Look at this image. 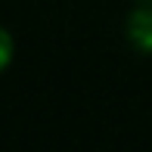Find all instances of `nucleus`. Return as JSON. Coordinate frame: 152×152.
Segmentation results:
<instances>
[{"mask_svg":"<svg viewBox=\"0 0 152 152\" xmlns=\"http://www.w3.org/2000/svg\"><path fill=\"white\" fill-rule=\"evenodd\" d=\"M127 40L134 50L152 56V0H140V6L127 16Z\"/></svg>","mask_w":152,"mask_h":152,"instance_id":"obj_1","label":"nucleus"},{"mask_svg":"<svg viewBox=\"0 0 152 152\" xmlns=\"http://www.w3.org/2000/svg\"><path fill=\"white\" fill-rule=\"evenodd\" d=\"M12 56H16V40H12V34L6 31L3 25H0V75L12 65Z\"/></svg>","mask_w":152,"mask_h":152,"instance_id":"obj_2","label":"nucleus"}]
</instances>
